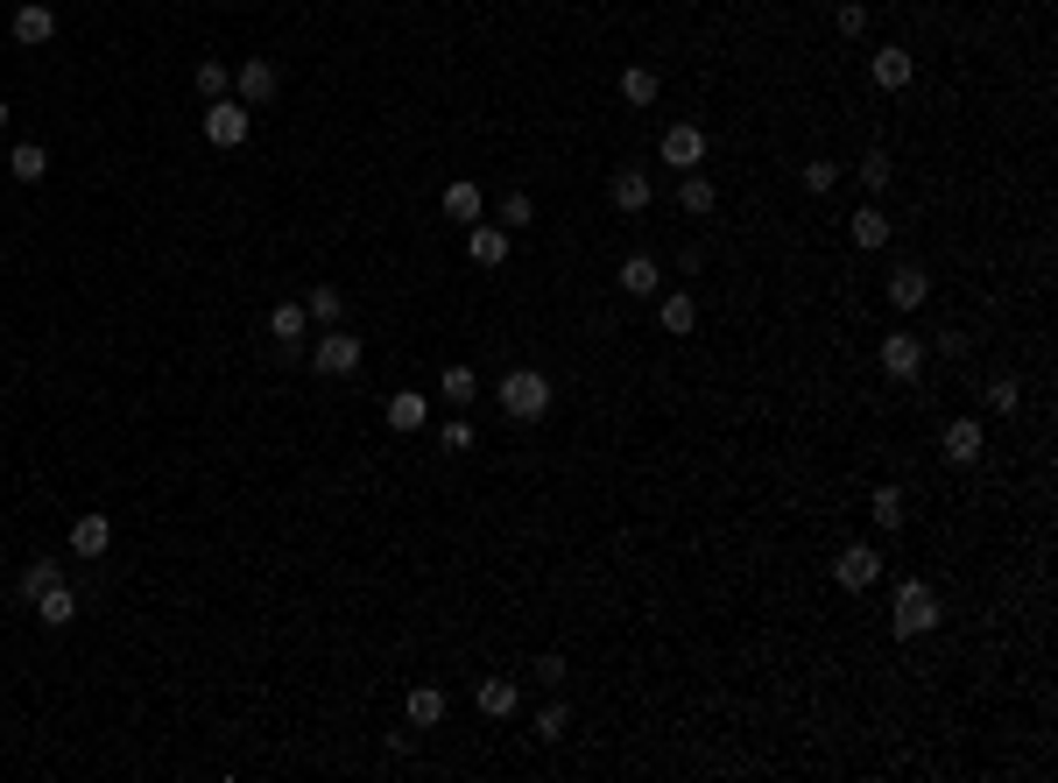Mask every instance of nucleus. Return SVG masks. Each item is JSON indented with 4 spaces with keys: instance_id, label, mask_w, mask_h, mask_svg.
<instances>
[{
    "instance_id": "3",
    "label": "nucleus",
    "mask_w": 1058,
    "mask_h": 783,
    "mask_svg": "<svg viewBox=\"0 0 1058 783\" xmlns=\"http://www.w3.org/2000/svg\"><path fill=\"white\" fill-rule=\"evenodd\" d=\"M925 360H932V339H917L911 324H896V332L882 339V374H890V381H917V374H925Z\"/></svg>"
},
{
    "instance_id": "8",
    "label": "nucleus",
    "mask_w": 1058,
    "mask_h": 783,
    "mask_svg": "<svg viewBox=\"0 0 1058 783\" xmlns=\"http://www.w3.org/2000/svg\"><path fill=\"white\" fill-rule=\"evenodd\" d=\"M8 29H14V43H22V50H43L50 35H57V8H50V0H22Z\"/></svg>"
},
{
    "instance_id": "17",
    "label": "nucleus",
    "mask_w": 1058,
    "mask_h": 783,
    "mask_svg": "<svg viewBox=\"0 0 1058 783\" xmlns=\"http://www.w3.org/2000/svg\"><path fill=\"white\" fill-rule=\"evenodd\" d=\"M657 324L670 339H691V332H699V303H691L685 290H670V297H657Z\"/></svg>"
},
{
    "instance_id": "39",
    "label": "nucleus",
    "mask_w": 1058,
    "mask_h": 783,
    "mask_svg": "<svg viewBox=\"0 0 1058 783\" xmlns=\"http://www.w3.org/2000/svg\"><path fill=\"white\" fill-rule=\"evenodd\" d=\"M706 269V247H678V276H699Z\"/></svg>"
},
{
    "instance_id": "24",
    "label": "nucleus",
    "mask_w": 1058,
    "mask_h": 783,
    "mask_svg": "<svg viewBox=\"0 0 1058 783\" xmlns=\"http://www.w3.org/2000/svg\"><path fill=\"white\" fill-rule=\"evenodd\" d=\"M846 234H854V247H890V213H882V205H861L854 219H846Z\"/></svg>"
},
{
    "instance_id": "4",
    "label": "nucleus",
    "mask_w": 1058,
    "mask_h": 783,
    "mask_svg": "<svg viewBox=\"0 0 1058 783\" xmlns=\"http://www.w3.org/2000/svg\"><path fill=\"white\" fill-rule=\"evenodd\" d=\"M247 127H255V113H247L240 100H205V142L212 148H240Z\"/></svg>"
},
{
    "instance_id": "2",
    "label": "nucleus",
    "mask_w": 1058,
    "mask_h": 783,
    "mask_svg": "<svg viewBox=\"0 0 1058 783\" xmlns=\"http://www.w3.org/2000/svg\"><path fill=\"white\" fill-rule=\"evenodd\" d=\"M494 395H502V410L515 416V424H536V416H551V395H557V389H551L544 368H509Z\"/></svg>"
},
{
    "instance_id": "33",
    "label": "nucleus",
    "mask_w": 1058,
    "mask_h": 783,
    "mask_svg": "<svg viewBox=\"0 0 1058 783\" xmlns=\"http://www.w3.org/2000/svg\"><path fill=\"white\" fill-rule=\"evenodd\" d=\"M572 734V705L565 699H551L544 713H536V741H565Z\"/></svg>"
},
{
    "instance_id": "19",
    "label": "nucleus",
    "mask_w": 1058,
    "mask_h": 783,
    "mask_svg": "<svg viewBox=\"0 0 1058 783\" xmlns=\"http://www.w3.org/2000/svg\"><path fill=\"white\" fill-rule=\"evenodd\" d=\"M381 416H389V431L410 437V431L431 424V395H410V389H402V395H389V410H381Z\"/></svg>"
},
{
    "instance_id": "20",
    "label": "nucleus",
    "mask_w": 1058,
    "mask_h": 783,
    "mask_svg": "<svg viewBox=\"0 0 1058 783\" xmlns=\"http://www.w3.org/2000/svg\"><path fill=\"white\" fill-rule=\"evenodd\" d=\"M466 255L480 261V269H502V261H509V226H473V234H466Z\"/></svg>"
},
{
    "instance_id": "25",
    "label": "nucleus",
    "mask_w": 1058,
    "mask_h": 783,
    "mask_svg": "<svg viewBox=\"0 0 1058 783\" xmlns=\"http://www.w3.org/2000/svg\"><path fill=\"white\" fill-rule=\"evenodd\" d=\"M402 720H410V728H438V720H445V692H438V684H417V692L402 699Z\"/></svg>"
},
{
    "instance_id": "14",
    "label": "nucleus",
    "mask_w": 1058,
    "mask_h": 783,
    "mask_svg": "<svg viewBox=\"0 0 1058 783\" xmlns=\"http://www.w3.org/2000/svg\"><path fill=\"white\" fill-rule=\"evenodd\" d=\"M71 550H79V558H106L113 550V515H79V523H71Z\"/></svg>"
},
{
    "instance_id": "29",
    "label": "nucleus",
    "mask_w": 1058,
    "mask_h": 783,
    "mask_svg": "<svg viewBox=\"0 0 1058 783\" xmlns=\"http://www.w3.org/2000/svg\"><path fill=\"white\" fill-rule=\"evenodd\" d=\"M854 177H861V190H869V198H882V190L896 184V163H890V148H869V156L854 163Z\"/></svg>"
},
{
    "instance_id": "7",
    "label": "nucleus",
    "mask_w": 1058,
    "mask_h": 783,
    "mask_svg": "<svg viewBox=\"0 0 1058 783\" xmlns=\"http://www.w3.org/2000/svg\"><path fill=\"white\" fill-rule=\"evenodd\" d=\"M234 92H240V106H268L283 92V71L268 56H247V64H234Z\"/></svg>"
},
{
    "instance_id": "9",
    "label": "nucleus",
    "mask_w": 1058,
    "mask_h": 783,
    "mask_svg": "<svg viewBox=\"0 0 1058 783\" xmlns=\"http://www.w3.org/2000/svg\"><path fill=\"white\" fill-rule=\"evenodd\" d=\"M869 79H875L882 92H903V85H911V79H917V56H911V50H903V43H882V50L869 56Z\"/></svg>"
},
{
    "instance_id": "15",
    "label": "nucleus",
    "mask_w": 1058,
    "mask_h": 783,
    "mask_svg": "<svg viewBox=\"0 0 1058 783\" xmlns=\"http://www.w3.org/2000/svg\"><path fill=\"white\" fill-rule=\"evenodd\" d=\"M622 297H664V261L657 255H628L622 261Z\"/></svg>"
},
{
    "instance_id": "10",
    "label": "nucleus",
    "mask_w": 1058,
    "mask_h": 783,
    "mask_svg": "<svg viewBox=\"0 0 1058 783\" xmlns=\"http://www.w3.org/2000/svg\"><path fill=\"white\" fill-rule=\"evenodd\" d=\"M882 297H890V311H903V318H911V311H917V303H925V297H932V276H925V269H917V261H903V269H896L890 282H882Z\"/></svg>"
},
{
    "instance_id": "28",
    "label": "nucleus",
    "mask_w": 1058,
    "mask_h": 783,
    "mask_svg": "<svg viewBox=\"0 0 1058 783\" xmlns=\"http://www.w3.org/2000/svg\"><path fill=\"white\" fill-rule=\"evenodd\" d=\"M438 395H445V403H452V410H466V403H473V395H480V374L466 368V360H452V368H445V374H438Z\"/></svg>"
},
{
    "instance_id": "40",
    "label": "nucleus",
    "mask_w": 1058,
    "mask_h": 783,
    "mask_svg": "<svg viewBox=\"0 0 1058 783\" xmlns=\"http://www.w3.org/2000/svg\"><path fill=\"white\" fill-rule=\"evenodd\" d=\"M536 678H544V684H565V657H536Z\"/></svg>"
},
{
    "instance_id": "35",
    "label": "nucleus",
    "mask_w": 1058,
    "mask_h": 783,
    "mask_svg": "<svg viewBox=\"0 0 1058 783\" xmlns=\"http://www.w3.org/2000/svg\"><path fill=\"white\" fill-rule=\"evenodd\" d=\"M833 184H840V163H833V156H812V163H804V190H812V198H825Z\"/></svg>"
},
{
    "instance_id": "16",
    "label": "nucleus",
    "mask_w": 1058,
    "mask_h": 783,
    "mask_svg": "<svg viewBox=\"0 0 1058 783\" xmlns=\"http://www.w3.org/2000/svg\"><path fill=\"white\" fill-rule=\"evenodd\" d=\"M473 705H480L487 720H515L523 692H515V678H480V684H473Z\"/></svg>"
},
{
    "instance_id": "12",
    "label": "nucleus",
    "mask_w": 1058,
    "mask_h": 783,
    "mask_svg": "<svg viewBox=\"0 0 1058 783\" xmlns=\"http://www.w3.org/2000/svg\"><path fill=\"white\" fill-rule=\"evenodd\" d=\"M657 156H664L670 169H699V163H706V135H699V127H685V121H678V127H664Z\"/></svg>"
},
{
    "instance_id": "21",
    "label": "nucleus",
    "mask_w": 1058,
    "mask_h": 783,
    "mask_svg": "<svg viewBox=\"0 0 1058 783\" xmlns=\"http://www.w3.org/2000/svg\"><path fill=\"white\" fill-rule=\"evenodd\" d=\"M869 515H875V529H890V537H896V529L911 523V502H903V487H896V481H882V487H875V502H869Z\"/></svg>"
},
{
    "instance_id": "18",
    "label": "nucleus",
    "mask_w": 1058,
    "mask_h": 783,
    "mask_svg": "<svg viewBox=\"0 0 1058 783\" xmlns=\"http://www.w3.org/2000/svg\"><path fill=\"white\" fill-rule=\"evenodd\" d=\"M8 177H14V184H43V177H50V148H43V142H14V148H8Z\"/></svg>"
},
{
    "instance_id": "30",
    "label": "nucleus",
    "mask_w": 1058,
    "mask_h": 783,
    "mask_svg": "<svg viewBox=\"0 0 1058 783\" xmlns=\"http://www.w3.org/2000/svg\"><path fill=\"white\" fill-rule=\"evenodd\" d=\"M304 311H311V324H339L346 318V297L332 290V282H318V290L304 297Z\"/></svg>"
},
{
    "instance_id": "27",
    "label": "nucleus",
    "mask_w": 1058,
    "mask_h": 783,
    "mask_svg": "<svg viewBox=\"0 0 1058 783\" xmlns=\"http://www.w3.org/2000/svg\"><path fill=\"white\" fill-rule=\"evenodd\" d=\"M657 92H664L657 64H628V71H622V100H628V106H657Z\"/></svg>"
},
{
    "instance_id": "13",
    "label": "nucleus",
    "mask_w": 1058,
    "mask_h": 783,
    "mask_svg": "<svg viewBox=\"0 0 1058 783\" xmlns=\"http://www.w3.org/2000/svg\"><path fill=\"white\" fill-rule=\"evenodd\" d=\"M938 452H946L953 466H974L980 460V416H953V424L938 431Z\"/></svg>"
},
{
    "instance_id": "42",
    "label": "nucleus",
    "mask_w": 1058,
    "mask_h": 783,
    "mask_svg": "<svg viewBox=\"0 0 1058 783\" xmlns=\"http://www.w3.org/2000/svg\"><path fill=\"white\" fill-rule=\"evenodd\" d=\"M0 395H8V381H0Z\"/></svg>"
},
{
    "instance_id": "34",
    "label": "nucleus",
    "mask_w": 1058,
    "mask_h": 783,
    "mask_svg": "<svg viewBox=\"0 0 1058 783\" xmlns=\"http://www.w3.org/2000/svg\"><path fill=\"white\" fill-rule=\"evenodd\" d=\"M226 85H234L226 56H205V64H198V92H205V100H226Z\"/></svg>"
},
{
    "instance_id": "31",
    "label": "nucleus",
    "mask_w": 1058,
    "mask_h": 783,
    "mask_svg": "<svg viewBox=\"0 0 1058 783\" xmlns=\"http://www.w3.org/2000/svg\"><path fill=\"white\" fill-rule=\"evenodd\" d=\"M57 579H64V571H57V558H29V565H22V600L35 607V594H50Z\"/></svg>"
},
{
    "instance_id": "11",
    "label": "nucleus",
    "mask_w": 1058,
    "mask_h": 783,
    "mask_svg": "<svg viewBox=\"0 0 1058 783\" xmlns=\"http://www.w3.org/2000/svg\"><path fill=\"white\" fill-rule=\"evenodd\" d=\"M607 198H614V213H649L657 184H649V169H614V177H607Z\"/></svg>"
},
{
    "instance_id": "1",
    "label": "nucleus",
    "mask_w": 1058,
    "mask_h": 783,
    "mask_svg": "<svg viewBox=\"0 0 1058 783\" xmlns=\"http://www.w3.org/2000/svg\"><path fill=\"white\" fill-rule=\"evenodd\" d=\"M946 621V607H938V594L925 579H903L896 586V600H890V628H896V642H917V636H932V628Z\"/></svg>"
},
{
    "instance_id": "36",
    "label": "nucleus",
    "mask_w": 1058,
    "mask_h": 783,
    "mask_svg": "<svg viewBox=\"0 0 1058 783\" xmlns=\"http://www.w3.org/2000/svg\"><path fill=\"white\" fill-rule=\"evenodd\" d=\"M833 29L846 35V43H854V35H869V8H861V0H840V8H833Z\"/></svg>"
},
{
    "instance_id": "41",
    "label": "nucleus",
    "mask_w": 1058,
    "mask_h": 783,
    "mask_svg": "<svg viewBox=\"0 0 1058 783\" xmlns=\"http://www.w3.org/2000/svg\"><path fill=\"white\" fill-rule=\"evenodd\" d=\"M8 121H14V113H8V100H0V127H8Z\"/></svg>"
},
{
    "instance_id": "22",
    "label": "nucleus",
    "mask_w": 1058,
    "mask_h": 783,
    "mask_svg": "<svg viewBox=\"0 0 1058 783\" xmlns=\"http://www.w3.org/2000/svg\"><path fill=\"white\" fill-rule=\"evenodd\" d=\"M438 205H445V219L480 226V205H487V198H480V184H473V177H459V184H445V198H438Z\"/></svg>"
},
{
    "instance_id": "38",
    "label": "nucleus",
    "mask_w": 1058,
    "mask_h": 783,
    "mask_svg": "<svg viewBox=\"0 0 1058 783\" xmlns=\"http://www.w3.org/2000/svg\"><path fill=\"white\" fill-rule=\"evenodd\" d=\"M438 445H445V452H473V424H466V416L452 410V424L438 431Z\"/></svg>"
},
{
    "instance_id": "32",
    "label": "nucleus",
    "mask_w": 1058,
    "mask_h": 783,
    "mask_svg": "<svg viewBox=\"0 0 1058 783\" xmlns=\"http://www.w3.org/2000/svg\"><path fill=\"white\" fill-rule=\"evenodd\" d=\"M1016 403H1024V381H1016V374H995V381H988V410H995V416H1016Z\"/></svg>"
},
{
    "instance_id": "23",
    "label": "nucleus",
    "mask_w": 1058,
    "mask_h": 783,
    "mask_svg": "<svg viewBox=\"0 0 1058 783\" xmlns=\"http://www.w3.org/2000/svg\"><path fill=\"white\" fill-rule=\"evenodd\" d=\"M35 621H43V628H64V621H79V594H71L64 579H57L50 594H35Z\"/></svg>"
},
{
    "instance_id": "6",
    "label": "nucleus",
    "mask_w": 1058,
    "mask_h": 783,
    "mask_svg": "<svg viewBox=\"0 0 1058 783\" xmlns=\"http://www.w3.org/2000/svg\"><path fill=\"white\" fill-rule=\"evenodd\" d=\"M360 353H368V347H360L353 332H339V324H325V339H311V368L318 374H353Z\"/></svg>"
},
{
    "instance_id": "5",
    "label": "nucleus",
    "mask_w": 1058,
    "mask_h": 783,
    "mask_svg": "<svg viewBox=\"0 0 1058 783\" xmlns=\"http://www.w3.org/2000/svg\"><path fill=\"white\" fill-rule=\"evenodd\" d=\"M875 579H882V550L875 544H846L833 558V586H846V594H869Z\"/></svg>"
},
{
    "instance_id": "26",
    "label": "nucleus",
    "mask_w": 1058,
    "mask_h": 783,
    "mask_svg": "<svg viewBox=\"0 0 1058 783\" xmlns=\"http://www.w3.org/2000/svg\"><path fill=\"white\" fill-rule=\"evenodd\" d=\"M678 205H685L691 219H706V213H713V205H720L713 177H699V169H685V177H678Z\"/></svg>"
},
{
    "instance_id": "37",
    "label": "nucleus",
    "mask_w": 1058,
    "mask_h": 783,
    "mask_svg": "<svg viewBox=\"0 0 1058 783\" xmlns=\"http://www.w3.org/2000/svg\"><path fill=\"white\" fill-rule=\"evenodd\" d=\"M530 219H536V198H530V190H509V198H502V226L515 234V226H530Z\"/></svg>"
}]
</instances>
